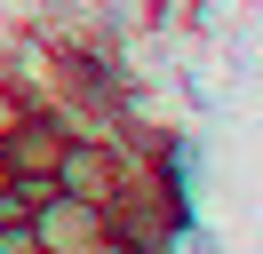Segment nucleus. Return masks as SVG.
I'll return each mask as SVG.
<instances>
[{"instance_id": "1", "label": "nucleus", "mask_w": 263, "mask_h": 254, "mask_svg": "<svg viewBox=\"0 0 263 254\" xmlns=\"http://www.w3.org/2000/svg\"><path fill=\"white\" fill-rule=\"evenodd\" d=\"M128 167H136V159L120 151L112 135H72V143H64V159H56V190H72V199L104 206V199H120Z\"/></svg>"}, {"instance_id": "2", "label": "nucleus", "mask_w": 263, "mask_h": 254, "mask_svg": "<svg viewBox=\"0 0 263 254\" xmlns=\"http://www.w3.org/2000/svg\"><path fill=\"white\" fill-rule=\"evenodd\" d=\"M0 254H40V230H32V215L0 222Z\"/></svg>"}, {"instance_id": "3", "label": "nucleus", "mask_w": 263, "mask_h": 254, "mask_svg": "<svg viewBox=\"0 0 263 254\" xmlns=\"http://www.w3.org/2000/svg\"><path fill=\"white\" fill-rule=\"evenodd\" d=\"M8 183H16V175H8V159H0V190H8Z\"/></svg>"}]
</instances>
